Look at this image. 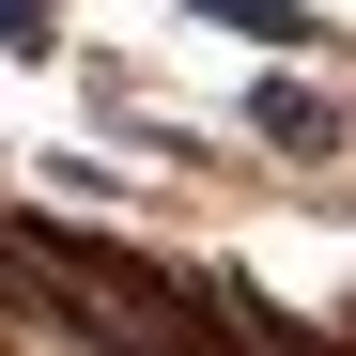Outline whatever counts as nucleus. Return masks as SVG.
<instances>
[{"label": "nucleus", "mask_w": 356, "mask_h": 356, "mask_svg": "<svg viewBox=\"0 0 356 356\" xmlns=\"http://www.w3.org/2000/svg\"><path fill=\"white\" fill-rule=\"evenodd\" d=\"M202 16H217V31H248V47H325L294 0H202Z\"/></svg>", "instance_id": "nucleus-1"}, {"label": "nucleus", "mask_w": 356, "mask_h": 356, "mask_svg": "<svg viewBox=\"0 0 356 356\" xmlns=\"http://www.w3.org/2000/svg\"><path fill=\"white\" fill-rule=\"evenodd\" d=\"M264 140H341V108H325V93H294V78H279V93H264Z\"/></svg>", "instance_id": "nucleus-2"}, {"label": "nucleus", "mask_w": 356, "mask_h": 356, "mask_svg": "<svg viewBox=\"0 0 356 356\" xmlns=\"http://www.w3.org/2000/svg\"><path fill=\"white\" fill-rule=\"evenodd\" d=\"M47 16H63V0H0V47H47Z\"/></svg>", "instance_id": "nucleus-3"}]
</instances>
